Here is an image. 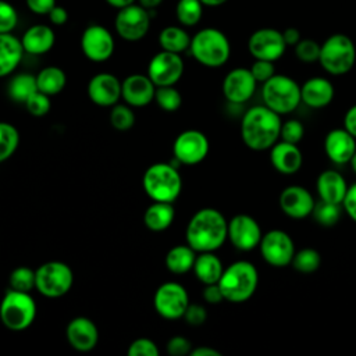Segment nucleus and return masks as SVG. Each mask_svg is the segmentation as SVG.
Here are the masks:
<instances>
[{"mask_svg": "<svg viewBox=\"0 0 356 356\" xmlns=\"http://www.w3.org/2000/svg\"><path fill=\"white\" fill-rule=\"evenodd\" d=\"M185 238L196 253L216 252L228 239V221L220 210L203 207L191 217Z\"/></svg>", "mask_w": 356, "mask_h": 356, "instance_id": "f257e3e1", "label": "nucleus"}, {"mask_svg": "<svg viewBox=\"0 0 356 356\" xmlns=\"http://www.w3.org/2000/svg\"><path fill=\"white\" fill-rule=\"evenodd\" d=\"M281 115L264 104L248 108L241 120V138L254 152L270 150L280 140Z\"/></svg>", "mask_w": 356, "mask_h": 356, "instance_id": "f03ea898", "label": "nucleus"}, {"mask_svg": "<svg viewBox=\"0 0 356 356\" xmlns=\"http://www.w3.org/2000/svg\"><path fill=\"white\" fill-rule=\"evenodd\" d=\"M218 286L224 300L229 303L248 302L259 286V271L256 266L248 260H236L224 268Z\"/></svg>", "mask_w": 356, "mask_h": 356, "instance_id": "7ed1b4c3", "label": "nucleus"}, {"mask_svg": "<svg viewBox=\"0 0 356 356\" xmlns=\"http://www.w3.org/2000/svg\"><path fill=\"white\" fill-rule=\"evenodd\" d=\"M193 58L209 68L224 65L231 56V44L225 33L217 28H203L191 38L189 46Z\"/></svg>", "mask_w": 356, "mask_h": 356, "instance_id": "20e7f679", "label": "nucleus"}, {"mask_svg": "<svg viewBox=\"0 0 356 356\" xmlns=\"http://www.w3.org/2000/svg\"><path fill=\"white\" fill-rule=\"evenodd\" d=\"M142 185L153 202L172 203L182 189V178L172 163H156L147 167Z\"/></svg>", "mask_w": 356, "mask_h": 356, "instance_id": "39448f33", "label": "nucleus"}, {"mask_svg": "<svg viewBox=\"0 0 356 356\" xmlns=\"http://www.w3.org/2000/svg\"><path fill=\"white\" fill-rule=\"evenodd\" d=\"M318 63L332 76L348 74L356 63V46L353 40L345 33L328 36L320 46Z\"/></svg>", "mask_w": 356, "mask_h": 356, "instance_id": "423d86ee", "label": "nucleus"}, {"mask_svg": "<svg viewBox=\"0 0 356 356\" xmlns=\"http://www.w3.org/2000/svg\"><path fill=\"white\" fill-rule=\"evenodd\" d=\"M261 85L263 104L280 115L291 114L302 103L300 85L289 75L275 74Z\"/></svg>", "mask_w": 356, "mask_h": 356, "instance_id": "0eeeda50", "label": "nucleus"}, {"mask_svg": "<svg viewBox=\"0 0 356 356\" xmlns=\"http://www.w3.org/2000/svg\"><path fill=\"white\" fill-rule=\"evenodd\" d=\"M36 317V303L31 292L8 289L0 302V320L11 331L26 330Z\"/></svg>", "mask_w": 356, "mask_h": 356, "instance_id": "6e6552de", "label": "nucleus"}, {"mask_svg": "<svg viewBox=\"0 0 356 356\" xmlns=\"http://www.w3.org/2000/svg\"><path fill=\"white\" fill-rule=\"evenodd\" d=\"M36 289L46 298H60L65 295L74 284L71 267L63 261H46L35 270Z\"/></svg>", "mask_w": 356, "mask_h": 356, "instance_id": "1a4fd4ad", "label": "nucleus"}, {"mask_svg": "<svg viewBox=\"0 0 356 356\" xmlns=\"http://www.w3.org/2000/svg\"><path fill=\"white\" fill-rule=\"evenodd\" d=\"M259 252L261 259L271 267L282 268L292 263L295 254V243L292 236L280 228H273L263 232L259 243Z\"/></svg>", "mask_w": 356, "mask_h": 356, "instance_id": "9d476101", "label": "nucleus"}, {"mask_svg": "<svg viewBox=\"0 0 356 356\" xmlns=\"http://www.w3.org/2000/svg\"><path fill=\"white\" fill-rule=\"evenodd\" d=\"M114 28L124 40L138 42L146 36L150 28V11L138 3L120 8L114 19Z\"/></svg>", "mask_w": 356, "mask_h": 356, "instance_id": "9b49d317", "label": "nucleus"}, {"mask_svg": "<svg viewBox=\"0 0 356 356\" xmlns=\"http://www.w3.org/2000/svg\"><path fill=\"white\" fill-rule=\"evenodd\" d=\"M153 305L157 314L163 318L178 320L185 314L189 305V295L181 284L172 281L164 282L156 289Z\"/></svg>", "mask_w": 356, "mask_h": 356, "instance_id": "f8f14e48", "label": "nucleus"}, {"mask_svg": "<svg viewBox=\"0 0 356 356\" xmlns=\"http://www.w3.org/2000/svg\"><path fill=\"white\" fill-rule=\"evenodd\" d=\"M209 139L197 129L182 131L174 140L172 152L179 164L195 165L206 159L209 154Z\"/></svg>", "mask_w": 356, "mask_h": 356, "instance_id": "ddd939ff", "label": "nucleus"}, {"mask_svg": "<svg viewBox=\"0 0 356 356\" xmlns=\"http://www.w3.org/2000/svg\"><path fill=\"white\" fill-rule=\"evenodd\" d=\"M286 47L282 32L274 28H260L248 40V50L254 60L277 61L284 56Z\"/></svg>", "mask_w": 356, "mask_h": 356, "instance_id": "4468645a", "label": "nucleus"}, {"mask_svg": "<svg viewBox=\"0 0 356 356\" xmlns=\"http://www.w3.org/2000/svg\"><path fill=\"white\" fill-rule=\"evenodd\" d=\"M184 74V60L178 53L161 50L147 65V76L156 86L175 85Z\"/></svg>", "mask_w": 356, "mask_h": 356, "instance_id": "2eb2a0df", "label": "nucleus"}, {"mask_svg": "<svg viewBox=\"0 0 356 356\" xmlns=\"http://www.w3.org/2000/svg\"><path fill=\"white\" fill-rule=\"evenodd\" d=\"M263 231L259 221L249 214H236L228 221V241L242 252L259 248Z\"/></svg>", "mask_w": 356, "mask_h": 356, "instance_id": "dca6fc26", "label": "nucleus"}, {"mask_svg": "<svg viewBox=\"0 0 356 356\" xmlns=\"http://www.w3.org/2000/svg\"><path fill=\"white\" fill-rule=\"evenodd\" d=\"M81 49L86 58L95 63H102L113 56L114 38L103 25L92 24L82 32Z\"/></svg>", "mask_w": 356, "mask_h": 356, "instance_id": "f3484780", "label": "nucleus"}, {"mask_svg": "<svg viewBox=\"0 0 356 356\" xmlns=\"http://www.w3.org/2000/svg\"><path fill=\"white\" fill-rule=\"evenodd\" d=\"M278 204L286 217L292 220H303L312 216L316 200L307 188L293 184L281 191Z\"/></svg>", "mask_w": 356, "mask_h": 356, "instance_id": "a211bd4d", "label": "nucleus"}, {"mask_svg": "<svg viewBox=\"0 0 356 356\" xmlns=\"http://www.w3.org/2000/svg\"><path fill=\"white\" fill-rule=\"evenodd\" d=\"M257 81L249 68L238 67L231 70L222 81V95L231 104H243L250 100L256 92Z\"/></svg>", "mask_w": 356, "mask_h": 356, "instance_id": "6ab92c4d", "label": "nucleus"}, {"mask_svg": "<svg viewBox=\"0 0 356 356\" xmlns=\"http://www.w3.org/2000/svg\"><path fill=\"white\" fill-rule=\"evenodd\" d=\"M323 147L327 159L332 164H349L356 152V138L352 136L343 127L334 128L327 132Z\"/></svg>", "mask_w": 356, "mask_h": 356, "instance_id": "aec40b11", "label": "nucleus"}, {"mask_svg": "<svg viewBox=\"0 0 356 356\" xmlns=\"http://www.w3.org/2000/svg\"><path fill=\"white\" fill-rule=\"evenodd\" d=\"M88 96L100 107L114 106L121 97V82L110 72L96 74L88 83Z\"/></svg>", "mask_w": 356, "mask_h": 356, "instance_id": "412c9836", "label": "nucleus"}, {"mask_svg": "<svg viewBox=\"0 0 356 356\" xmlns=\"http://www.w3.org/2000/svg\"><path fill=\"white\" fill-rule=\"evenodd\" d=\"M270 163L282 175H293L303 165V153L295 143L278 140L270 149Z\"/></svg>", "mask_w": 356, "mask_h": 356, "instance_id": "4be33fe9", "label": "nucleus"}, {"mask_svg": "<svg viewBox=\"0 0 356 356\" xmlns=\"http://www.w3.org/2000/svg\"><path fill=\"white\" fill-rule=\"evenodd\" d=\"M335 88L328 78L312 76L300 85L302 103L310 108L320 110L332 103Z\"/></svg>", "mask_w": 356, "mask_h": 356, "instance_id": "5701e85b", "label": "nucleus"}, {"mask_svg": "<svg viewBox=\"0 0 356 356\" xmlns=\"http://www.w3.org/2000/svg\"><path fill=\"white\" fill-rule=\"evenodd\" d=\"M156 85L147 75L132 74L121 82V97L134 107H143L154 100Z\"/></svg>", "mask_w": 356, "mask_h": 356, "instance_id": "b1692460", "label": "nucleus"}, {"mask_svg": "<svg viewBox=\"0 0 356 356\" xmlns=\"http://www.w3.org/2000/svg\"><path fill=\"white\" fill-rule=\"evenodd\" d=\"M65 335L68 343L79 352L92 350L99 341L97 327L88 317L72 318L65 328Z\"/></svg>", "mask_w": 356, "mask_h": 356, "instance_id": "393cba45", "label": "nucleus"}, {"mask_svg": "<svg viewBox=\"0 0 356 356\" xmlns=\"http://www.w3.org/2000/svg\"><path fill=\"white\" fill-rule=\"evenodd\" d=\"M348 186L349 185L343 178V175L334 168L321 171L316 179V191H317L318 199L331 202V203L342 204Z\"/></svg>", "mask_w": 356, "mask_h": 356, "instance_id": "a878e982", "label": "nucleus"}, {"mask_svg": "<svg viewBox=\"0 0 356 356\" xmlns=\"http://www.w3.org/2000/svg\"><path fill=\"white\" fill-rule=\"evenodd\" d=\"M54 42H56L54 31L44 24H35L29 26L21 38L24 51L35 56L44 54L49 50H51V47L54 46Z\"/></svg>", "mask_w": 356, "mask_h": 356, "instance_id": "bb28decb", "label": "nucleus"}, {"mask_svg": "<svg viewBox=\"0 0 356 356\" xmlns=\"http://www.w3.org/2000/svg\"><path fill=\"white\" fill-rule=\"evenodd\" d=\"M24 47L13 33H0V78L10 75L21 63Z\"/></svg>", "mask_w": 356, "mask_h": 356, "instance_id": "cd10ccee", "label": "nucleus"}, {"mask_svg": "<svg viewBox=\"0 0 356 356\" xmlns=\"http://www.w3.org/2000/svg\"><path fill=\"white\" fill-rule=\"evenodd\" d=\"M193 273L196 278L203 284H217L222 271L224 266L218 256L214 254V252H202L196 254L195 264H193Z\"/></svg>", "mask_w": 356, "mask_h": 356, "instance_id": "c85d7f7f", "label": "nucleus"}, {"mask_svg": "<svg viewBox=\"0 0 356 356\" xmlns=\"http://www.w3.org/2000/svg\"><path fill=\"white\" fill-rule=\"evenodd\" d=\"M175 217L172 203L168 202H153L143 214L145 225L154 232L167 229Z\"/></svg>", "mask_w": 356, "mask_h": 356, "instance_id": "c756f323", "label": "nucleus"}, {"mask_svg": "<svg viewBox=\"0 0 356 356\" xmlns=\"http://www.w3.org/2000/svg\"><path fill=\"white\" fill-rule=\"evenodd\" d=\"M196 252L186 245L172 246L165 254V267L174 274H185L193 268Z\"/></svg>", "mask_w": 356, "mask_h": 356, "instance_id": "7c9ffc66", "label": "nucleus"}, {"mask_svg": "<svg viewBox=\"0 0 356 356\" xmlns=\"http://www.w3.org/2000/svg\"><path fill=\"white\" fill-rule=\"evenodd\" d=\"M36 83L39 92L53 96L64 89L67 83V76L61 68L56 65H49L39 71V74L36 75Z\"/></svg>", "mask_w": 356, "mask_h": 356, "instance_id": "2f4dec72", "label": "nucleus"}, {"mask_svg": "<svg viewBox=\"0 0 356 356\" xmlns=\"http://www.w3.org/2000/svg\"><path fill=\"white\" fill-rule=\"evenodd\" d=\"M159 44L163 50L181 54L182 51L189 49L191 36L184 28L170 25L159 33Z\"/></svg>", "mask_w": 356, "mask_h": 356, "instance_id": "473e14b6", "label": "nucleus"}, {"mask_svg": "<svg viewBox=\"0 0 356 356\" xmlns=\"http://www.w3.org/2000/svg\"><path fill=\"white\" fill-rule=\"evenodd\" d=\"M38 90L36 75L18 74L8 83V96L18 103H24Z\"/></svg>", "mask_w": 356, "mask_h": 356, "instance_id": "72a5a7b5", "label": "nucleus"}, {"mask_svg": "<svg viewBox=\"0 0 356 356\" xmlns=\"http://www.w3.org/2000/svg\"><path fill=\"white\" fill-rule=\"evenodd\" d=\"M342 204L338 203H331V202H325V200H320L316 202L312 217L314 218V221L325 228L334 227L341 216H342Z\"/></svg>", "mask_w": 356, "mask_h": 356, "instance_id": "f704fd0d", "label": "nucleus"}, {"mask_svg": "<svg viewBox=\"0 0 356 356\" xmlns=\"http://www.w3.org/2000/svg\"><path fill=\"white\" fill-rule=\"evenodd\" d=\"M291 264L298 273L312 274L320 268L321 254L314 248H302L295 252Z\"/></svg>", "mask_w": 356, "mask_h": 356, "instance_id": "c9c22d12", "label": "nucleus"}, {"mask_svg": "<svg viewBox=\"0 0 356 356\" xmlns=\"http://www.w3.org/2000/svg\"><path fill=\"white\" fill-rule=\"evenodd\" d=\"M203 14V4L200 0H178L175 7V15L181 25H196Z\"/></svg>", "mask_w": 356, "mask_h": 356, "instance_id": "e433bc0d", "label": "nucleus"}, {"mask_svg": "<svg viewBox=\"0 0 356 356\" xmlns=\"http://www.w3.org/2000/svg\"><path fill=\"white\" fill-rule=\"evenodd\" d=\"M19 145V132L10 124L0 121V163L10 159Z\"/></svg>", "mask_w": 356, "mask_h": 356, "instance_id": "4c0bfd02", "label": "nucleus"}, {"mask_svg": "<svg viewBox=\"0 0 356 356\" xmlns=\"http://www.w3.org/2000/svg\"><path fill=\"white\" fill-rule=\"evenodd\" d=\"M10 288L21 292H31L36 289V274L32 268L21 266L11 271L8 280Z\"/></svg>", "mask_w": 356, "mask_h": 356, "instance_id": "58836bf2", "label": "nucleus"}, {"mask_svg": "<svg viewBox=\"0 0 356 356\" xmlns=\"http://www.w3.org/2000/svg\"><path fill=\"white\" fill-rule=\"evenodd\" d=\"M154 102L164 111L172 113V111H177L181 107L182 96L174 88V85H171V86H156Z\"/></svg>", "mask_w": 356, "mask_h": 356, "instance_id": "ea45409f", "label": "nucleus"}, {"mask_svg": "<svg viewBox=\"0 0 356 356\" xmlns=\"http://www.w3.org/2000/svg\"><path fill=\"white\" fill-rule=\"evenodd\" d=\"M110 122L115 129L127 131L135 124V114L125 104H114L110 113Z\"/></svg>", "mask_w": 356, "mask_h": 356, "instance_id": "a19ab883", "label": "nucleus"}, {"mask_svg": "<svg viewBox=\"0 0 356 356\" xmlns=\"http://www.w3.org/2000/svg\"><path fill=\"white\" fill-rule=\"evenodd\" d=\"M320 43H317L313 39H300L293 47H295V56L299 61L312 64L318 61L320 57Z\"/></svg>", "mask_w": 356, "mask_h": 356, "instance_id": "79ce46f5", "label": "nucleus"}, {"mask_svg": "<svg viewBox=\"0 0 356 356\" xmlns=\"http://www.w3.org/2000/svg\"><path fill=\"white\" fill-rule=\"evenodd\" d=\"M305 136V125L302 121L296 118H289L286 121H282L281 124V132H280V139L299 145Z\"/></svg>", "mask_w": 356, "mask_h": 356, "instance_id": "37998d69", "label": "nucleus"}, {"mask_svg": "<svg viewBox=\"0 0 356 356\" xmlns=\"http://www.w3.org/2000/svg\"><path fill=\"white\" fill-rule=\"evenodd\" d=\"M17 24L18 13L15 7L6 0H0V33H11Z\"/></svg>", "mask_w": 356, "mask_h": 356, "instance_id": "c03bdc74", "label": "nucleus"}, {"mask_svg": "<svg viewBox=\"0 0 356 356\" xmlns=\"http://www.w3.org/2000/svg\"><path fill=\"white\" fill-rule=\"evenodd\" d=\"M25 106H26V110H28L32 115H35V117H42V115H44V114L49 113L51 104H50L49 95L36 90V92L25 102Z\"/></svg>", "mask_w": 356, "mask_h": 356, "instance_id": "a18cd8bd", "label": "nucleus"}, {"mask_svg": "<svg viewBox=\"0 0 356 356\" xmlns=\"http://www.w3.org/2000/svg\"><path fill=\"white\" fill-rule=\"evenodd\" d=\"M127 353L128 356H157L159 348L149 338H138L129 345Z\"/></svg>", "mask_w": 356, "mask_h": 356, "instance_id": "49530a36", "label": "nucleus"}, {"mask_svg": "<svg viewBox=\"0 0 356 356\" xmlns=\"http://www.w3.org/2000/svg\"><path fill=\"white\" fill-rule=\"evenodd\" d=\"M250 72L257 81V83H264L268 81L273 75H275V67L274 61L267 60H254V63L250 65Z\"/></svg>", "mask_w": 356, "mask_h": 356, "instance_id": "de8ad7c7", "label": "nucleus"}, {"mask_svg": "<svg viewBox=\"0 0 356 356\" xmlns=\"http://www.w3.org/2000/svg\"><path fill=\"white\" fill-rule=\"evenodd\" d=\"M185 321L192 325V327H199L203 325L207 320V310L204 309V306L197 305V303H189L185 314H184Z\"/></svg>", "mask_w": 356, "mask_h": 356, "instance_id": "09e8293b", "label": "nucleus"}, {"mask_svg": "<svg viewBox=\"0 0 356 356\" xmlns=\"http://www.w3.org/2000/svg\"><path fill=\"white\" fill-rule=\"evenodd\" d=\"M192 350V343L188 338L175 335L168 339L167 342V352L171 356H184V355H191Z\"/></svg>", "mask_w": 356, "mask_h": 356, "instance_id": "8fccbe9b", "label": "nucleus"}, {"mask_svg": "<svg viewBox=\"0 0 356 356\" xmlns=\"http://www.w3.org/2000/svg\"><path fill=\"white\" fill-rule=\"evenodd\" d=\"M342 209L346 213V216L356 222V182L348 186L346 195L342 200Z\"/></svg>", "mask_w": 356, "mask_h": 356, "instance_id": "3c124183", "label": "nucleus"}, {"mask_svg": "<svg viewBox=\"0 0 356 356\" xmlns=\"http://www.w3.org/2000/svg\"><path fill=\"white\" fill-rule=\"evenodd\" d=\"M26 7L33 13V14H40V15H47L50 10L56 6V0H25Z\"/></svg>", "mask_w": 356, "mask_h": 356, "instance_id": "603ef678", "label": "nucleus"}, {"mask_svg": "<svg viewBox=\"0 0 356 356\" xmlns=\"http://www.w3.org/2000/svg\"><path fill=\"white\" fill-rule=\"evenodd\" d=\"M202 296L210 305H217V303H221L224 300V296H222V292H221L218 284H207V285H204Z\"/></svg>", "mask_w": 356, "mask_h": 356, "instance_id": "864d4df0", "label": "nucleus"}, {"mask_svg": "<svg viewBox=\"0 0 356 356\" xmlns=\"http://www.w3.org/2000/svg\"><path fill=\"white\" fill-rule=\"evenodd\" d=\"M47 17H49V19H50V22L53 25H64L67 22V19H68V13H67V10L63 6H57L56 4L50 10Z\"/></svg>", "mask_w": 356, "mask_h": 356, "instance_id": "5fc2aeb1", "label": "nucleus"}, {"mask_svg": "<svg viewBox=\"0 0 356 356\" xmlns=\"http://www.w3.org/2000/svg\"><path fill=\"white\" fill-rule=\"evenodd\" d=\"M343 128L356 138V104L350 106L343 115Z\"/></svg>", "mask_w": 356, "mask_h": 356, "instance_id": "6e6d98bb", "label": "nucleus"}, {"mask_svg": "<svg viewBox=\"0 0 356 356\" xmlns=\"http://www.w3.org/2000/svg\"><path fill=\"white\" fill-rule=\"evenodd\" d=\"M282 36H284V40H285L286 46H295L302 39L299 29H296L293 26L286 28L285 31H282Z\"/></svg>", "mask_w": 356, "mask_h": 356, "instance_id": "4d7b16f0", "label": "nucleus"}, {"mask_svg": "<svg viewBox=\"0 0 356 356\" xmlns=\"http://www.w3.org/2000/svg\"><path fill=\"white\" fill-rule=\"evenodd\" d=\"M191 356H221V353L210 346H197L191 350Z\"/></svg>", "mask_w": 356, "mask_h": 356, "instance_id": "13d9d810", "label": "nucleus"}, {"mask_svg": "<svg viewBox=\"0 0 356 356\" xmlns=\"http://www.w3.org/2000/svg\"><path fill=\"white\" fill-rule=\"evenodd\" d=\"M161 3H163V0H138V4H140L143 8H146L149 11L157 8Z\"/></svg>", "mask_w": 356, "mask_h": 356, "instance_id": "bf43d9fd", "label": "nucleus"}, {"mask_svg": "<svg viewBox=\"0 0 356 356\" xmlns=\"http://www.w3.org/2000/svg\"><path fill=\"white\" fill-rule=\"evenodd\" d=\"M135 1H136V0H106V3H107L108 6H111V7L117 8V10L124 8V7L129 6V4H134Z\"/></svg>", "mask_w": 356, "mask_h": 356, "instance_id": "052dcab7", "label": "nucleus"}, {"mask_svg": "<svg viewBox=\"0 0 356 356\" xmlns=\"http://www.w3.org/2000/svg\"><path fill=\"white\" fill-rule=\"evenodd\" d=\"M200 1L203 6H207V7H218L228 0H200Z\"/></svg>", "mask_w": 356, "mask_h": 356, "instance_id": "680f3d73", "label": "nucleus"}, {"mask_svg": "<svg viewBox=\"0 0 356 356\" xmlns=\"http://www.w3.org/2000/svg\"><path fill=\"white\" fill-rule=\"evenodd\" d=\"M349 164H350V168H352V171L356 174V152H355V154L352 156V159H350Z\"/></svg>", "mask_w": 356, "mask_h": 356, "instance_id": "e2e57ef3", "label": "nucleus"}]
</instances>
